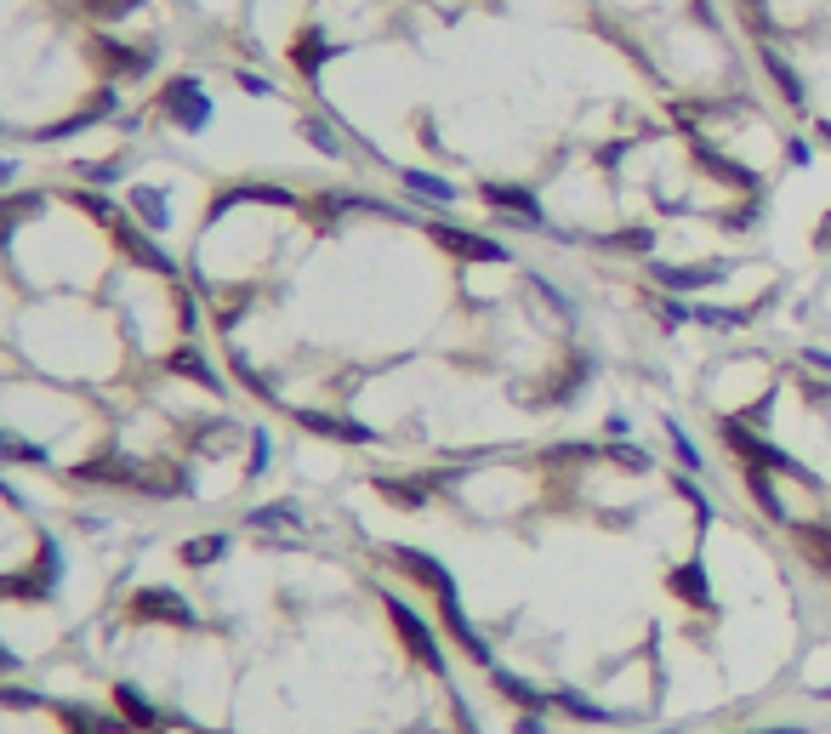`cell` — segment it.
Returning <instances> with one entry per match:
<instances>
[{
    "mask_svg": "<svg viewBox=\"0 0 831 734\" xmlns=\"http://www.w3.org/2000/svg\"><path fill=\"white\" fill-rule=\"evenodd\" d=\"M672 490H677V496H684V507L695 513V529H707V524L718 518V507H712V496H707V490H700V485H695V478H689V473H672Z\"/></svg>",
    "mask_w": 831,
    "mask_h": 734,
    "instance_id": "obj_8",
    "label": "cell"
},
{
    "mask_svg": "<svg viewBox=\"0 0 831 734\" xmlns=\"http://www.w3.org/2000/svg\"><path fill=\"white\" fill-rule=\"evenodd\" d=\"M815 137H820V143L831 148V120H820V125H815Z\"/></svg>",
    "mask_w": 831,
    "mask_h": 734,
    "instance_id": "obj_17",
    "label": "cell"
},
{
    "mask_svg": "<svg viewBox=\"0 0 831 734\" xmlns=\"http://www.w3.org/2000/svg\"><path fill=\"white\" fill-rule=\"evenodd\" d=\"M815 245H820V250H831V217H820V228H815Z\"/></svg>",
    "mask_w": 831,
    "mask_h": 734,
    "instance_id": "obj_16",
    "label": "cell"
},
{
    "mask_svg": "<svg viewBox=\"0 0 831 734\" xmlns=\"http://www.w3.org/2000/svg\"><path fill=\"white\" fill-rule=\"evenodd\" d=\"M302 137H308V143H319L325 155H342V137H337L325 120H302Z\"/></svg>",
    "mask_w": 831,
    "mask_h": 734,
    "instance_id": "obj_10",
    "label": "cell"
},
{
    "mask_svg": "<svg viewBox=\"0 0 831 734\" xmlns=\"http://www.w3.org/2000/svg\"><path fill=\"white\" fill-rule=\"evenodd\" d=\"M667 439H672L677 467H684V473H700V450H695V439L684 433V427H677V421H667Z\"/></svg>",
    "mask_w": 831,
    "mask_h": 734,
    "instance_id": "obj_9",
    "label": "cell"
},
{
    "mask_svg": "<svg viewBox=\"0 0 831 734\" xmlns=\"http://www.w3.org/2000/svg\"><path fill=\"white\" fill-rule=\"evenodd\" d=\"M797 552L831 580V524H797Z\"/></svg>",
    "mask_w": 831,
    "mask_h": 734,
    "instance_id": "obj_6",
    "label": "cell"
},
{
    "mask_svg": "<svg viewBox=\"0 0 831 734\" xmlns=\"http://www.w3.org/2000/svg\"><path fill=\"white\" fill-rule=\"evenodd\" d=\"M803 359H809L820 376H831V353H826V347H809V353H803Z\"/></svg>",
    "mask_w": 831,
    "mask_h": 734,
    "instance_id": "obj_14",
    "label": "cell"
},
{
    "mask_svg": "<svg viewBox=\"0 0 831 734\" xmlns=\"http://www.w3.org/2000/svg\"><path fill=\"white\" fill-rule=\"evenodd\" d=\"M518 734H552L547 723H541V712H518V723H513Z\"/></svg>",
    "mask_w": 831,
    "mask_h": 734,
    "instance_id": "obj_13",
    "label": "cell"
},
{
    "mask_svg": "<svg viewBox=\"0 0 831 734\" xmlns=\"http://www.w3.org/2000/svg\"><path fill=\"white\" fill-rule=\"evenodd\" d=\"M758 58H763V74H769V81H774V91L780 97H786V109H809V86H803V74H797V63L786 58V52H780V46H758Z\"/></svg>",
    "mask_w": 831,
    "mask_h": 734,
    "instance_id": "obj_3",
    "label": "cell"
},
{
    "mask_svg": "<svg viewBox=\"0 0 831 734\" xmlns=\"http://www.w3.org/2000/svg\"><path fill=\"white\" fill-rule=\"evenodd\" d=\"M780 160H786V166H815V143L809 137H786V143H780Z\"/></svg>",
    "mask_w": 831,
    "mask_h": 734,
    "instance_id": "obj_11",
    "label": "cell"
},
{
    "mask_svg": "<svg viewBox=\"0 0 831 734\" xmlns=\"http://www.w3.org/2000/svg\"><path fill=\"white\" fill-rule=\"evenodd\" d=\"M667 587L677 592V598H684L689 603V610H718V603H712V580H707V564H672V575H667Z\"/></svg>",
    "mask_w": 831,
    "mask_h": 734,
    "instance_id": "obj_5",
    "label": "cell"
},
{
    "mask_svg": "<svg viewBox=\"0 0 831 734\" xmlns=\"http://www.w3.org/2000/svg\"><path fill=\"white\" fill-rule=\"evenodd\" d=\"M478 194H485L490 211H501V217L518 222V228H552V222H547V206H541L530 188H518V183H485Z\"/></svg>",
    "mask_w": 831,
    "mask_h": 734,
    "instance_id": "obj_1",
    "label": "cell"
},
{
    "mask_svg": "<svg viewBox=\"0 0 831 734\" xmlns=\"http://www.w3.org/2000/svg\"><path fill=\"white\" fill-rule=\"evenodd\" d=\"M626 433H633V421H626L621 411H610V416H603V439H626Z\"/></svg>",
    "mask_w": 831,
    "mask_h": 734,
    "instance_id": "obj_12",
    "label": "cell"
},
{
    "mask_svg": "<svg viewBox=\"0 0 831 734\" xmlns=\"http://www.w3.org/2000/svg\"><path fill=\"white\" fill-rule=\"evenodd\" d=\"M399 183H405L411 194H421L427 206H456V183H444V176H433V171H399Z\"/></svg>",
    "mask_w": 831,
    "mask_h": 734,
    "instance_id": "obj_7",
    "label": "cell"
},
{
    "mask_svg": "<svg viewBox=\"0 0 831 734\" xmlns=\"http://www.w3.org/2000/svg\"><path fill=\"white\" fill-rule=\"evenodd\" d=\"M746 734H809L803 723H780V729H746Z\"/></svg>",
    "mask_w": 831,
    "mask_h": 734,
    "instance_id": "obj_15",
    "label": "cell"
},
{
    "mask_svg": "<svg viewBox=\"0 0 831 734\" xmlns=\"http://www.w3.org/2000/svg\"><path fill=\"white\" fill-rule=\"evenodd\" d=\"M160 109H166L171 120H178V125H188V132H194V125H206V114H211V97L199 91V81H171V86H166V97H160Z\"/></svg>",
    "mask_w": 831,
    "mask_h": 734,
    "instance_id": "obj_4",
    "label": "cell"
},
{
    "mask_svg": "<svg viewBox=\"0 0 831 734\" xmlns=\"http://www.w3.org/2000/svg\"><path fill=\"white\" fill-rule=\"evenodd\" d=\"M388 610H393V626L399 632H405V644H411V655H416V661L427 666V672H439L444 677V649H439V638H433V632H427L421 621H416V610H411V603H388Z\"/></svg>",
    "mask_w": 831,
    "mask_h": 734,
    "instance_id": "obj_2",
    "label": "cell"
}]
</instances>
